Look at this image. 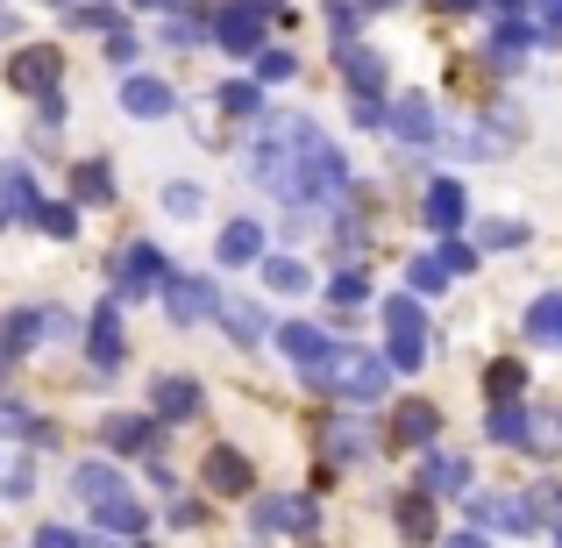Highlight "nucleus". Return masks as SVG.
<instances>
[{
	"instance_id": "38",
	"label": "nucleus",
	"mask_w": 562,
	"mask_h": 548,
	"mask_svg": "<svg viewBox=\"0 0 562 548\" xmlns=\"http://www.w3.org/2000/svg\"><path fill=\"white\" fill-rule=\"evenodd\" d=\"M71 29H93V36L108 29V36H114V29H122V14H114V8H71Z\"/></svg>"
},
{
	"instance_id": "21",
	"label": "nucleus",
	"mask_w": 562,
	"mask_h": 548,
	"mask_svg": "<svg viewBox=\"0 0 562 548\" xmlns=\"http://www.w3.org/2000/svg\"><path fill=\"white\" fill-rule=\"evenodd\" d=\"M206 484H214L221 499H243L249 492V463L235 449H206Z\"/></svg>"
},
{
	"instance_id": "25",
	"label": "nucleus",
	"mask_w": 562,
	"mask_h": 548,
	"mask_svg": "<svg viewBox=\"0 0 562 548\" xmlns=\"http://www.w3.org/2000/svg\"><path fill=\"white\" fill-rule=\"evenodd\" d=\"M108 449H157V421H143V413H114V421H108Z\"/></svg>"
},
{
	"instance_id": "24",
	"label": "nucleus",
	"mask_w": 562,
	"mask_h": 548,
	"mask_svg": "<svg viewBox=\"0 0 562 548\" xmlns=\"http://www.w3.org/2000/svg\"><path fill=\"white\" fill-rule=\"evenodd\" d=\"M278 349H285L292 364H321V349H328V335H321L314 321H292V328H278Z\"/></svg>"
},
{
	"instance_id": "1",
	"label": "nucleus",
	"mask_w": 562,
	"mask_h": 548,
	"mask_svg": "<svg viewBox=\"0 0 562 548\" xmlns=\"http://www.w3.org/2000/svg\"><path fill=\"white\" fill-rule=\"evenodd\" d=\"M257 186H271L285 206H342L349 192V165L306 114H271L257 128V157H249Z\"/></svg>"
},
{
	"instance_id": "49",
	"label": "nucleus",
	"mask_w": 562,
	"mask_h": 548,
	"mask_svg": "<svg viewBox=\"0 0 562 548\" xmlns=\"http://www.w3.org/2000/svg\"><path fill=\"white\" fill-rule=\"evenodd\" d=\"M541 14H549V29H541V36H562V0H541Z\"/></svg>"
},
{
	"instance_id": "51",
	"label": "nucleus",
	"mask_w": 562,
	"mask_h": 548,
	"mask_svg": "<svg viewBox=\"0 0 562 548\" xmlns=\"http://www.w3.org/2000/svg\"><path fill=\"white\" fill-rule=\"evenodd\" d=\"M8 357H14V349H8V335H0V370H8Z\"/></svg>"
},
{
	"instance_id": "37",
	"label": "nucleus",
	"mask_w": 562,
	"mask_h": 548,
	"mask_svg": "<svg viewBox=\"0 0 562 548\" xmlns=\"http://www.w3.org/2000/svg\"><path fill=\"white\" fill-rule=\"evenodd\" d=\"M435 257H441V271H449V278H463L470 264H477V249H470V243H456V235H449V243H441Z\"/></svg>"
},
{
	"instance_id": "31",
	"label": "nucleus",
	"mask_w": 562,
	"mask_h": 548,
	"mask_svg": "<svg viewBox=\"0 0 562 548\" xmlns=\"http://www.w3.org/2000/svg\"><path fill=\"white\" fill-rule=\"evenodd\" d=\"M520 449L555 456V449H562V413H541V421H527V441H520Z\"/></svg>"
},
{
	"instance_id": "7",
	"label": "nucleus",
	"mask_w": 562,
	"mask_h": 548,
	"mask_svg": "<svg viewBox=\"0 0 562 548\" xmlns=\"http://www.w3.org/2000/svg\"><path fill=\"white\" fill-rule=\"evenodd\" d=\"M65 335H71V321L57 314V306H29V314L8 321V349H14V357L36 349V343H65Z\"/></svg>"
},
{
	"instance_id": "43",
	"label": "nucleus",
	"mask_w": 562,
	"mask_h": 548,
	"mask_svg": "<svg viewBox=\"0 0 562 548\" xmlns=\"http://www.w3.org/2000/svg\"><path fill=\"white\" fill-rule=\"evenodd\" d=\"M527 36H541V29H527V22H498V57H513Z\"/></svg>"
},
{
	"instance_id": "32",
	"label": "nucleus",
	"mask_w": 562,
	"mask_h": 548,
	"mask_svg": "<svg viewBox=\"0 0 562 548\" xmlns=\"http://www.w3.org/2000/svg\"><path fill=\"white\" fill-rule=\"evenodd\" d=\"M520 378H527L520 364H492V370H484V392H492V406H498V399H520Z\"/></svg>"
},
{
	"instance_id": "13",
	"label": "nucleus",
	"mask_w": 562,
	"mask_h": 548,
	"mask_svg": "<svg viewBox=\"0 0 562 548\" xmlns=\"http://www.w3.org/2000/svg\"><path fill=\"white\" fill-rule=\"evenodd\" d=\"M335 65H342V79L357 86L363 100L384 93V57H378V51H363V43H342V51H335Z\"/></svg>"
},
{
	"instance_id": "44",
	"label": "nucleus",
	"mask_w": 562,
	"mask_h": 548,
	"mask_svg": "<svg viewBox=\"0 0 562 548\" xmlns=\"http://www.w3.org/2000/svg\"><path fill=\"white\" fill-rule=\"evenodd\" d=\"M257 71L263 79H292V51H257Z\"/></svg>"
},
{
	"instance_id": "50",
	"label": "nucleus",
	"mask_w": 562,
	"mask_h": 548,
	"mask_svg": "<svg viewBox=\"0 0 562 548\" xmlns=\"http://www.w3.org/2000/svg\"><path fill=\"white\" fill-rule=\"evenodd\" d=\"M441 548H492L484 535H441Z\"/></svg>"
},
{
	"instance_id": "10",
	"label": "nucleus",
	"mask_w": 562,
	"mask_h": 548,
	"mask_svg": "<svg viewBox=\"0 0 562 548\" xmlns=\"http://www.w3.org/2000/svg\"><path fill=\"white\" fill-rule=\"evenodd\" d=\"M57 51H43V43H29V51H14V65H8V86H22V93H50L57 86Z\"/></svg>"
},
{
	"instance_id": "9",
	"label": "nucleus",
	"mask_w": 562,
	"mask_h": 548,
	"mask_svg": "<svg viewBox=\"0 0 562 548\" xmlns=\"http://www.w3.org/2000/svg\"><path fill=\"white\" fill-rule=\"evenodd\" d=\"M165 278L171 271H165V257H157L150 243H128L122 257H114V286H122V292H157Z\"/></svg>"
},
{
	"instance_id": "54",
	"label": "nucleus",
	"mask_w": 562,
	"mask_h": 548,
	"mask_svg": "<svg viewBox=\"0 0 562 548\" xmlns=\"http://www.w3.org/2000/svg\"><path fill=\"white\" fill-rule=\"evenodd\" d=\"M371 8H392V0H371Z\"/></svg>"
},
{
	"instance_id": "52",
	"label": "nucleus",
	"mask_w": 562,
	"mask_h": 548,
	"mask_svg": "<svg viewBox=\"0 0 562 548\" xmlns=\"http://www.w3.org/2000/svg\"><path fill=\"white\" fill-rule=\"evenodd\" d=\"M143 8H179V0H143Z\"/></svg>"
},
{
	"instance_id": "23",
	"label": "nucleus",
	"mask_w": 562,
	"mask_h": 548,
	"mask_svg": "<svg viewBox=\"0 0 562 548\" xmlns=\"http://www.w3.org/2000/svg\"><path fill=\"white\" fill-rule=\"evenodd\" d=\"M214 314H221V328H228L235 343H263V314H257V300H214Z\"/></svg>"
},
{
	"instance_id": "3",
	"label": "nucleus",
	"mask_w": 562,
	"mask_h": 548,
	"mask_svg": "<svg viewBox=\"0 0 562 548\" xmlns=\"http://www.w3.org/2000/svg\"><path fill=\"white\" fill-rule=\"evenodd\" d=\"M71 492L86 499V513H93L108 535H143V506L122 492V478H114L108 463H79L71 470Z\"/></svg>"
},
{
	"instance_id": "15",
	"label": "nucleus",
	"mask_w": 562,
	"mask_h": 548,
	"mask_svg": "<svg viewBox=\"0 0 562 548\" xmlns=\"http://www.w3.org/2000/svg\"><path fill=\"white\" fill-rule=\"evenodd\" d=\"M165 314H171V321L214 314V286H206V278H165Z\"/></svg>"
},
{
	"instance_id": "45",
	"label": "nucleus",
	"mask_w": 562,
	"mask_h": 548,
	"mask_svg": "<svg viewBox=\"0 0 562 548\" xmlns=\"http://www.w3.org/2000/svg\"><path fill=\"white\" fill-rule=\"evenodd\" d=\"M527 513H535V521H562V492H549V484H541V492H535V506H527Z\"/></svg>"
},
{
	"instance_id": "19",
	"label": "nucleus",
	"mask_w": 562,
	"mask_h": 548,
	"mask_svg": "<svg viewBox=\"0 0 562 548\" xmlns=\"http://www.w3.org/2000/svg\"><path fill=\"white\" fill-rule=\"evenodd\" d=\"M435 427H441V413L427 406V399H406V406L392 413V435L406 441V449H427V441H435Z\"/></svg>"
},
{
	"instance_id": "5",
	"label": "nucleus",
	"mask_w": 562,
	"mask_h": 548,
	"mask_svg": "<svg viewBox=\"0 0 562 548\" xmlns=\"http://www.w3.org/2000/svg\"><path fill=\"white\" fill-rule=\"evenodd\" d=\"M249 521H257V535H314V499H300V492H271V499H257L249 506Z\"/></svg>"
},
{
	"instance_id": "53",
	"label": "nucleus",
	"mask_w": 562,
	"mask_h": 548,
	"mask_svg": "<svg viewBox=\"0 0 562 548\" xmlns=\"http://www.w3.org/2000/svg\"><path fill=\"white\" fill-rule=\"evenodd\" d=\"M441 8H470V0H441Z\"/></svg>"
},
{
	"instance_id": "28",
	"label": "nucleus",
	"mask_w": 562,
	"mask_h": 548,
	"mask_svg": "<svg viewBox=\"0 0 562 548\" xmlns=\"http://www.w3.org/2000/svg\"><path fill=\"white\" fill-rule=\"evenodd\" d=\"M71 200H79V206H108L114 200L108 165H79V171H71Z\"/></svg>"
},
{
	"instance_id": "30",
	"label": "nucleus",
	"mask_w": 562,
	"mask_h": 548,
	"mask_svg": "<svg viewBox=\"0 0 562 548\" xmlns=\"http://www.w3.org/2000/svg\"><path fill=\"white\" fill-rule=\"evenodd\" d=\"M484 435L506 441V449H520V441H527V413L513 406V399H498V406H492V427H484Z\"/></svg>"
},
{
	"instance_id": "55",
	"label": "nucleus",
	"mask_w": 562,
	"mask_h": 548,
	"mask_svg": "<svg viewBox=\"0 0 562 548\" xmlns=\"http://www.w3.org/2000/svg\"><path fill=\"white\" fill-rule=\"evenodd\" d=\"M79 548H100V541H79Z\"/></svg>"
},
{
	"instance_id": "18",
	"label": "nucleus",
	"mask_w": 562,
	"mask_h": 548,
	"mask_svg": "<svg viewBox=\"0 0 562 548\" xmlns=\"http://www.w3.org/2000/svg\"><path fill=\"white\" fill-rule=\"evenodd\" d=\"M86 349H93V378H114V364H122V321H114V306H100Z\"/></svg>"
},
{
	"instance_id": "34",
	"label": "nucleus",
	"mask_w": 562,
	"mask_h": 548,
	"mask_svg": "<svg viewBox=\"0 0 562 548\" xmlns=\"http://www.w3.org/2000/svg\"><path fill=\"white\" fill-rule=\"evenodd\" d=\"M29 221H36L43 235H57V243H65V235L79 228V214H71V206H43V200H36V214H29Z\"/></svg>"
},
{
	"instance_id": "4",
	"label": "nucleus",
	"mask_w": 562,
	"mask_h": 548,
	"mask_svg": "<svg viewBox=\"0 0 562 548\" xmlns=\"http://www.w3.org/2000/svg\"><path fill=\"white\" fill-rule=\"evenodd\" d=\"M384 335H392V370H420L427 357V314H420V300H384Z\"/></svg>"
},
{
	"instance_id": "14",
	"label": "nucleus",
	"mask_w": 562,
	"mask_h": 548,
	"mask_svg": "<svg viewBox=\"0 0 562 548\" xmlns=\"http://www.w3.org/2000/svg\"><path fill=\"white\" fill-rule=\"evenodd\" d=\"M420 214H427V228H435V235H456V228H463V186L435 179V186H427V200H420Z\"/></svg>"
},
{
	"instance_id": "57",
	"label": "nucleus",
	"mask_w": 562,
	"mask_h": 548,
	"mask_svg": "<svg viewBox=\"0 0 562 548\" xmlns=\"http://www.w3.org/2000/svg\"><path fill=\"white\" fill-rule=\"evenodd\" d=\"M555 548H562V535H555Z\"/></svg>"
},
{
	"instance_id": "33",
	"label": "nucleus",
	"mask_w": 562,
	"mask_h": 548,
	"mask_svg": "<svg viewBox=\"0 0 562 548\" xmlns=\"http://www.w3.org/2000/svg\"><path fill=\"white\" fill-rule=\"evenodd\" d=\"M328 456H335V463L363 456V421H335V435H328Z\"/></svg>"
},
{
	"instance_id": "8",
	"label": "nucleus",
	"mask_w": 562,
	"mask_h": 548,
	"mask_svg": "<svg viewBox=\"0 0 562 548\" xmlns=\"http://www.w3.org/2000/svg\"><path fill=\"white\" fill-rule=\"evenodd\" d=\"M122 108L136 114V122H157V114L179 108V93H171L157 71H128V79H122Z\"/></svg>"
},
{
	"instance_id": "11",
	"label": "nucleus",
	"mask_w": 562,
	"mask_h": 548,
	"mask_svg": "<svg viewBox=\"0 0 562 548\" xmlns=\"http://www.w3.org/2000/svg\"><path fill=\"white\" fill-rule=\"evenodd\" d=\"M214 43H221V51H235V57H243V51H263V22L228 0V8L214 14Z\"/></svg>"
},
{
	"instance_id": "46",
	"label": "nucleus",
	"mask_w": 562,
	"mask_h": 548,
	"mask_svg": "<svg viewBox=\"0 0 562 548\" xmlns=\"http://www.w3.org/2000/svg\"><path fill=\"white\" fill-rule=\"evenodd\" d=\"M0 492L22 499V492H29V463H8V470H0Z\"/></svg>"
},
{
	"instance_id": "36",
	"label": "nucleus",
	"mask_w": 562,
	"mask_h": 548,
	"mask_svg": "<svg viewBox=\"0 0 562 548\" xmlns=\"http://www.w3.org/2000/svg\"><path fill=\"white\" fill-rule=\"evenodd\" d=\"M221 108H228V114H257V86H249V79H228V86H221Z\"/></svg>"
},
{
	"instance_id": "39",
	"label": "nucleus",
	"mask_w": 562,
	"mask_h": 548,
	"mask_svg": "<svg viewBox=\"0 0 562 548\" xmlns=\"http://www.w3.org/2000/svg\"><path fill=\"white\" fill-rule=\"evenodd\" d=\"M165 214L192 221V214H200V186H165Z\"/></svg>"
},
{
	"instance_id": "20",
	"label": "nucleus",
	"mask_w": 562,
	"mask_h": 548,
	"mask_svg": "<svg viewBox=\"0 0 562 548\" xmlns=\"http://www.w3.org/2000/svg\"><path fill=\"white\" fill-rule=\"evenodd\" d=\"M14 214H36V186H29V171L22 165H0V228H8Z\"/></svg>"
},
{
	"instance_id": "41",
	"label": "nucleus",
	"mask_w": 562,
	"mask_h": 548,
	"mask_svg": "<svg viewBox=\"0 0 562 548\" xmlns=\"http://www.w3.org/2000/svg\"><path fill=\"white\" fill-rule=\"evenodd\" d=\"M328 292H335L342 306H357V300H363V271H357V264H349V271H335V278H328Z\"/></svg>"
},
{
	"instance_id": "56",
	"label": "nucleus",
	"mask_w": 562,
	"mask_h": 548,
	"mask_svg": "<svg viewBox=\"0 0 562 548\" xmlns=\"http://www.w3.org/2000/svg\"><path fill=\"white\" fill-rule=\"evenodd\" d=\"M57 8H71V0H57Z\"/></svg>"
},
{
	"instance_id": "42",
	"label": "nucleus",
	"mask_w": 562,
	"mask_h": 548,
	"mask_svg": "<svg viewBox=\"0 0 562 548\" xmlns=\"http://www.w3.org/2000/svg\"><path fill=\"white\" fill-rule=\"evenodd\" d=\"M513 243H527L520 221H492V228H484V249H513Z\"/></svg>"
},
{
	"instance_id": "40",
	"label": "nucleus",
	"mask_w": 562,
	"mask_h": 548,
	"mask_svg": "<svg viewBox=\"0 0 562 548\" xmlns=\"http://www.w3.org/2000/svg\"><path fill=\"white\" fill-rule=\"evenodd\" d=\"M441 286H449L441 257H420V264H413V292H441Z\"/></svg>"
},
{
	"instance_id": "27",
	"label": "nucleus",
	"mask_w": 562,
	"mask_h": 548,
	"mask_svg": "<svg viewBox=\"0 0 562 548\" xmlns=\"http://www.w3.org/2000/svg\"><path fill=\"white\" fill-rule=\"evenodd\" d=\"M527 335H535V343H549V349H562V292H541V300H535Z\"/></svg>"
},
{
	"instance_id": "17",
	"label": "nucleus",
	"mask_w": 562,
	"mask_h": 548,
	"mask_svg": "<svg viewBox=\"0 0 562 548\" xmlns=\"http://www.w3.org/2000/svg\"><path fill=\"white\" fill-rule=\"evenodd\" d=\"M470 513H477V527H506V535H527L535 527V513H527V499H470Z\"/></svg>"
},
{
	"instance_id": "26",
	"label": "nucleus",
	"mask_w": 562,
	"mask_h": 548,
	"mask_svg": "<svg viewBox=\"0 0 562 548\" xmlns=\"http://www.w3.org/2000/svg\"><path fill=\"white\" fill-rule=\"evenodd\" d=\"M392 521H398V535H406V541H435V506H427V492L398 499V506H392Z\"/></svg>"
},
{
	"instance_id": "22",
	"label": "nucleus",
	"mask_w": 562,
	"mask_h": 548,
	"mask_svg": "<svg viewBox=\"0 0 562 548\" xmlns=\"http://www.w3.org/2000/svg\"><path fill=\"white\" fill-rule=\"evenodd\" d=\"M214 257H221V264H257V257H263V228H257V221H228Z\"/></svg>"
},
{
	"instance_id": "12",
	"label": "nucleus",
	"mask_w": 562,
	"mask_h": 548,
	"mask_svg": "<svg viewBox=\"0 0 562 548\" xmlns=\"http://www.w3.org/2000/svg\"><path fill=\"white\" fill-rule=\"evenodd\" d=\"M200 413V384L192 378H157L150 384V421H192Z\"/></svg>"
},
{
	"instance_id": "2",
	"label": "nucleus",
	"mask_w": 562,
	"mask_h": 548,
	"mask_svg": "<svg viewBox=\"0 0 562 548\" xmlns=\"http://www.w3.org/2000/svg\"><path fill=\"white\" fill-rule=\"evenodd\" d=\"M384 378H392V364H384L378 349H349V343H328L321 364H306V384L328 392V399H349V406L384 399Z\"/></svg>"
},
{
	"instance_id": "29",
	"label": "nucleus",
	"mask_w": 562,
	"mask_h": 548,
	"mask_svg": "<svg viewBox=\"0 0 562 548\" xmlns=\"http://www.w3.org/2000/svg\"><path fill=\"white\" fill-rule=\"evenodd\" d=\"M0 435H14V441H50V427L36 421L29 406H14V399H0Z\"/></svg>"
},
{
	"instance_id": "47",
	"label": "nucleus",
	"mask_w": 562,
	"mask_h": 548,
	"mask_svg": "<svg viewBox=\"0 0 562 548\" xmlns=\"http://www.w3.org/2000/svg\"><path fill=\"white\" fill-rule=\"evenodd\" d=\"M36 548H79V535H71V527H43Z\"/></svg>"
},
{
	"instance_id": "35",
	"label": "nucleus",
	"mask_w": 562,
	"mask_h": 548,
	"mask_svg": "<svg viewBox=\"0 0 562 548\" xmlns=\"http://www.w3.org/2000/svg\"><path fill=\"white\" fill-rule=\"evenodd\" d=\"M271 292H306V264L271 257Z\"/></svg>"
},
{
	"instance_id": "6",
	"label": "nucleus",
	"mask_w": 562,
	"mask_h": 548,
	"mask_svg": "<svg viewBox=\"0 0 562 548\" xmlns=\"http://www.w3.org/2000/svg\"><path fill=\"white\" fill-rule=\"evenodd\" d=\"M384 122H392V136L398 143H406V150H427V143H435V108H427V100L420 93H398L392 100V108H384Z\"/></svg>"
},
{
	"instance_id": "48",
	"label": "nucleus",
	"mask_w": 562,
	"mask_h": 548,
	"mask_svg": "<svg viewBox=\"0 0 562 548\" xmlns=\"http://www.w3.org/2000/svg\"><path fill=\"white\" fill-rule=\"evenodd\" d=\"M235 8H249L257 22H271V14H285V0H235Z\"/></svg>"
},
{
	"instance_id": "16",
	"label": "nucleus",
	"mask_w": 562,
	"mask_h": 548,
	"mask_svg": "<svg viewBox=\"0 0 562 548\" xmlns=\"http://www.w3.org/2000/svg\"><path fill=\"white\" fill-rule=\"evenodd\" d=\"M463 484H470V463H463V456H449V449L427 456V470H420V492L427 499H456Z\"/></svg>"
}]
</instances>
